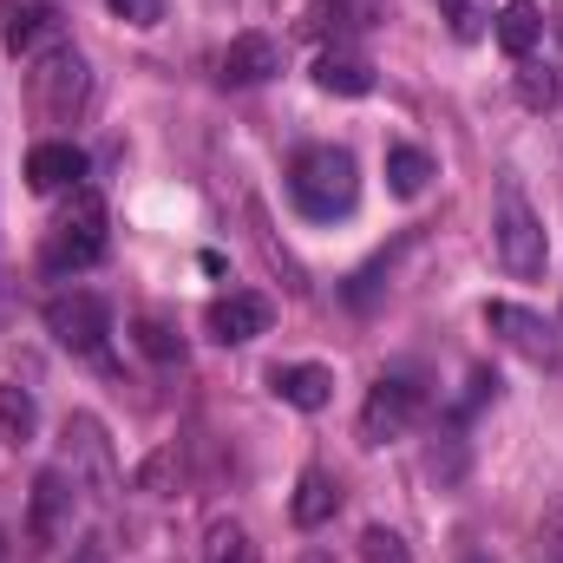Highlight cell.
Returning a JSON list of instances; mask_svg holds the SVG:
<instances>
[{
	"label": "cell",
	"mask_w": 563,
	"mask_h": 563,
	"mask_svg": "<svg viewBox=\"0 0 563 563\" xmlns=\"http://www.w3.org/2000/svg\"><path fill=\"white\" fill-rule=\"evenodd\" d=\"M288 197L301 217L314 223H334V217H354L361 203V170L341 144H308L295 164H288Z\"/></svg>",
	"instance_id": "1"
},
{
	"label": "cell",
	"mask_w": 563,
	"mask_h": 563,
	"mask_svg": "<svg viewBox=\"0 0 563 563\" xmlns=\"http://www.w3.org/2000/svg\"><path fill=\"white\" fill-rule=\"evenodd\" d=\"M106 197L92 190V184H79L73 197H66V210L53 217V236H46V269L53 276H66V269H92L99 256H106Z\"/></svg>",
	"instance_id": "2"
},
{
	"label": "cell",
	"mask_w": 563,
	"mask_h": 563,
	"mask_svg": "<svg viewBox=\"0 0 563 563\" xmlns=\"http://www.w3.org/2000/svg\"><path fill=\"white\" fill-rule=\"evenodd\" d=\"M426 413V380L407 367V374H380V387L367 394V407H361V439L367 445H394V439H407Z\"/></svg>",
	"instance_id": "3"
},
{
	"label": "cell",
	"mask_w": 563,
	"mask_h": 563,
	"mask_svg": "<svg viewBox=\"0 0 563 563\" xmlns=\"http://www.w3.org/2000/svg\"><path fill=\"white\" fill-rule=\"evenodd\" d=\"M46 334L66 347V354H99L106 334H112V301L92 295V288H59L46 301Z\"/></svg>",
	"instance_id": "4"
},
{
	"label": "cell",
	"mask_w": 563,
	"mask_h": 563,
	"mask_svg": "<svg viewBox=\"0 0 563 563\" xmlns=\"http://www.w3.org/2000/svg\"><path fill=\"white\" fill-rule=\"evenodd\" d=\"M26 92H33V112L40 119H73V106L86 99V59L73 46H53L33 73H26Z\"/></svg>",
	"instance_id": "5"
},
{
	"label": "cell",
	"mask_w": 563,
	"mask_h": 563,
	"mask_svg": "<svg viewBox=\"0 0 563 563\" xmlns=\"http://www.w3.org/2000/svg\"><path fill=\"white\" fill-rule=\"evenodd\" d=\"M485 328H492L511 354H525L531 367H558V361H563L551 321H544V314H531V308H518V301H485Z\"/></svg>",
	"instance_id": "6"
},
{
	"label": "cell",
	"mask_w": 563,
	"mask_h": 563,
	"mask_svg": "<svg viewBox=\"0 0 563 563\" xmlns=\"http://www.w3.org/2000/svg\"><path fill=\"white\" fill-rule=\"evenodd\" d=\"M498 256H505L511 276H544V263H551L544 223L531 217L525 197H505V203H498Z\"/></svg>",
	"instance_id": "7"
},
{
	"label": "cell",
	"mask_w": 563,
	"mask_h": 563,
	"mask_svg": "<svg viewBox=\"0 0 563 563\" xmlns=\"http://www.w3.org/2000/svg\"><path fill=\"white\" fill-rule=\"evenodd\" d=\"M203 328H210L223 347H243V341L269 334V301L250 295V288H230V295H217V301L203 308Z\"/></svg>",
	"instance_id": "8"
},
{
	"label": "cell",
	"mask_w": 563,
	"mask_h": 563,
	"mask_svg": "<svg viewBox=\"0 0 563 563\" xmlns=\"http://www.w3.org/2000/svg\"><path fill=\"white\" fill-rule=\"evenodd\" d=\"M53 33H59L53 0H0V46H7L13 59H33Z\"/></svg>",
	"instance_id": "9"
},
{
	"label": "cell",
	"mask_w": 563,
	"mask_h": 563,
	"mask_svg": "<svg viewBox=\"0 0 563 563\" xmlns=\"http://www.w3.org/2000/svg\"><path fill=\"white\" fill-rule=\"evenodd\" d=\"M79 177H86V151L66 139H46L26 151V190L33 197H59V190H79Z\"/></svg>",
	"instance_id": "10"
},
{
	"label": "cell",
	"mask_w": 563,
	"mask_h": 563,
	"mask_svg": "<svg viewBox=\"0 0 563 563\" xmlns=\"http://www.w3.org/2000/svg\"><path fill=\"white\" fill-rule=\"evenodd\" d=\"M282 73V46L269 33H236L223 46V86H263Z\"/></svg>",
	"instance_id": "11"
},
{
	"label": "cell",
	"mask_w": 563,
	"mask_h": 563,
	"mask_svg": "<svg viewBox=\"0 0 563 563\" xmlns=\"http://www.w3.org/2000/svg\"><path fill=\"white\" fill-rule=\"evenodd\" d=\"M269 387H276L282 400L295 407V413H321L328 400H334V374L321 367V361H295V367H269Z\"/></svg>",
	"instance_id": "12"
},
{
	"label": "cell",
	"mask_w": 563,
	"mask_h": 563,
	"mask_svg": "<svg viewBox=\"0 0 563 563\" xmlns=\"http://www.w3.org/2000/svg\"><path fill=\"white\" fill-rule=\"evenodd\" d=\"M341 511V485L321 472V465H308L301 478H295V498H288V518L301 525V531H321L328 518Z\"/></svg>",
	"instance_id": "13"
},
{
	"label": "cell",
	"mask_w": 563,
	"mask_h": 563,
	"mask_svg": "<svg viewBox=\"0 0 563 563\" xmlns=\"http://www.w3.org/2000/svg\"><path fill=\"white\" fill-rule=\"evenodd\" d=\"M314 86L334 92V99H367L374 92V66L361 53H321L314 59Z\"/></svg>",
	"instance_id": "14"
},
{
	"label": "cell",
	"mask_w": 563,
	"mask_h": 563,
	"mask_svg": "<svg viewBox=\"0 0 563 563\" xmlns=\"http://www.w3.org/2000/svg\"><path fill=\"white\" fill-rule=\"evenodd\" d=\"M544 40V7L538 0H505L498 7V46L511 59H531V46Z\"/></svg>",
	"instance_id": "15"
},
{
	"label": "cell",
	"mask_w": 563,
	"mask_h": 563,
	"mask_svg": "<svg viewBox=\"0 0 563 563\" xmlns=\"http://www.w3.org/2000/svg\"><path fill=\"white\" fill-rule=\"evenodd\" d=\"M426 184H432V157H426L420 144H387V190L413 203Z\"/></svg>",
	"instance_id": "16"
},
{
	"label": "cell",
	"mask_w": 563,
	"mask_h": 563,
	"mask_svg": "<svg viewBox=\"0 0 563 563\" xmlns=\"http://www.w3.org/2000/svg\"><path fill=\"white\" fill-rule=\"evenodd\" d=\"M66 505H73L66 478H59V472H46V478L33 485V538H40V544H53V538H59V511H66Z\"/></svg>",
	"instance_id": "17"
},
{
	"label": "cell",
	"mask_w": 563,
	"mask_h": 563,
	"mask_svg": "<svg viewBox=\"0 0 563 563\" xmlns=\"http://www.w3.org/2000/svg\"><path fill=\"white\" fill-rule=\"evenodd\" d=\"M203 563H263V551H256V538H250L236 518H223V525H210V538H203Z\"/></svg>",
	"instance_id": "18"
},
{
	"label": "cell",
	"mask_w": 563,
	"mask_h": 563,
	"mask_svg": "<svg viewBox=\"0 0 563 563\" xmlns=\"http://www.w3.org/2000/svg\"><path fill=\"white\" fill-rule=\"evenodd\" d=\"M0 432H7L13 445H26V439L40 432V407H33L26 387H0Z\"/></svg>",
	"instance_id": "19"
},
{
	"label": "cell",
	"mask_w": 563,
	"mask_h": 563,
	"mask_svg": "<svg viewBox=\"0 0 563 563\" xmlns=\"http://www.w3.org/2000/svg\"><path fill=\"white\" fill-rule=\"evenodd\" d=\"M361 563H413V551H407V538H400V531L367 525V531H361Z\"/></svg>",
	"instance_id": "20"
},
{
	"label": "cell",
	"mask_w": 563,
	"mask_h": 563,
	"mask_svg": "<svg viewBox=\"0 0 563 563\" xmlns=\"http://www.w3.org/2000/svg\"><path fill=\"white\" fill-rule=\"evenodd\" d=\"M439 7H445V20H452L459 40H485V20H492L485 0H439Z\"/></svg>",
	"instance_id": "21"
},
{
	"label": "cell",
	"mask_w": 563,
	"mask_h": 563,
	"mask_svg": "<svg viewBox=\"0 0 563 563\" xmlns=\"http://www.w3.org/2000/svg\"><path fill=\"white\" fill-rule=\"evenodd\" d=\"M132 334H139V347L151 354V361H177V354H184V347H177V334H170V328H164L157 314H144Z\"/></svg>",
	"instance_id": "22"
},
{
	"label": "cell",
	"mask_w": 563,
	"mask_h": 563,
	"mask_svg": "<svg viewBox=\"0 0 563 563\" xmlns=\"http://www.w3.org/2000/svg\"><path fill=\"white\" fill-rule=\"evenodd\" d=\"M119 20H132V26H157L164 20V0H106Z\"/></svg>",
	"instance_id": "23"
},
{
	"label": "cell",
	"mask_w": 563,
	"mask_h": 563,
	"mask_svg": "<svg viewBox=\"0 0 563 563\" xmlns=\"http://www.w3.org/2000/svg\"><path fill=\"white\" fill-rule=\"evenodd\" d=\"M518 99H525V106H551V99H558V79H551V73H525V79H518Z\"/></svg>",
	"instance_id": "24"
},
{
	"label": "cell",
	"mask_w": 563,
	"mask_h": 563,
	"mask_svg": "<svg viewBox=\"0 0 563 563\" xmlns=\"http://www.w3.org/2000/svg\"><path fill=\"white\" fill-rule=\"evenodd\" d=\"M301 563H334V558H321V551H308V558H301Z\"/></svg>",
	"instance_id": "25"
},
{
	"label": "cell",
	"mask_w": 563,
	"mask_h": 563,
	"mask_svg": "<svg viewBox=\"0 0 563 563\" xmlns=\"http://www.w3.org/2000/svg\"><path fill=\"white\" fill-rule=\"evenodd\" d=\"M465 563H492V558H465Z\"/></svg>",
	"instance_id": "26"
}]
</instances>
